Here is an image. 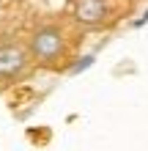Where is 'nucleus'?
Instances as JSON below:
<instances>
[{"label": "nucleus", "mask_w": 148, "mask_h": 151, "mask_svg": "<svg viewBox=\"0 0 148 151\" xmlns=\"http://www.w3.org/2000/svg\"><path fill=\"white\" fill-rule=\"evenodd\" d=\"M28 50L33 55V63L44 69H60L69 58L71 39L60 22H39L28 36Z\"/></svg>", "instance_id": "obj_1"}, {"label": "nucleus", "mask_w": 148, "mask_h": 151, "mask_svg": "<svg viewBox=\"0 0 148 151\" xmlns=\"http://www.w3.org/2000/svg\"><path fill=\"white\" fill-rule=\"evenodd\" d=\"M33 55L28 41H0V83H14L30 72Z\"/></svg>", "instance_id": "obj_2"}, {"label": "nucleus", "mask_w": 148, "mask_h": 151, "mask_svg": "<svg viewBox=\"0 0 148 151\" xmlns=\"http://www.w3.org/2000/svg\"><path fill=\"white\" fill-rule=\"evenodd\" d=\"M110 0H71V22L82 30H99L110 22Z\"/></svg>", "instance_id": "obj_3"}]
</instances>
